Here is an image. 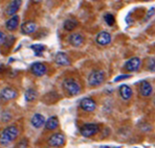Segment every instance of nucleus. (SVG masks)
<instances>
[{
    "instance_id": "nucleus-2",
    "label": "nucleus",
    "mask_w": 155,
    "mask_h": 148,
    "mask_svg": "<svg viewBox=\"0 0 155 148\" xmlns=\"http://www.w3.org/2000/svg\"><path fill=\"white\" fill-rule=\"evenodd\" d=\"M63 89L70 96H77L81 92V87L79 83L74 78H66L63 81Z\"/></svg>"
},
{
    "instance_id": "nucleus-25",
    "label": "nucleus",
    "mask_w": 155,
    "mask_h": 148,
    "mask_svg": "<svg viewBox=\"0 0 155 148\" xmlns=\"http://www.w3.org/2000/svg\"><path fill=\"white\" fill-rule=\"evenodd\" d=\"M148 69L150 71L155 72V58H150L148 60Z\"/></svg>"
},
{
    "instance_id": "nucleus-10",
    "label": "nucleus",
    "mask_w": 155,
    "mask_h": 148,
    "mask_svg": "<svg viewBox=\"0 0 155 148\" xmlns=\"http://www.w3.org/2000/svg\"><path fill=\"white\" fill-rule=\"evenodd\" d=\"M95 42L101 46H106V45L110 44L111 35L107 31H101V33H97V38H95Z\"/></svg>"
},
{
    "instance_id": "nucleus-9",
    "label": "nucleus",
    "mask_w": 155,
    "mask_h": 148,
    "mask_svg": "<svg viewBox=\"0 0 155 148\" xmlns=\"http://www.w3.org/2000/svg\"><path fill=\"white\" fill-rule=\"evenodd\" d=\"M46 66L44 65L43 63L37 62V63H34L31 67V71L35 76L37 77H41L43 76L45 73H46Z\"/></svg>"
},
{
    "instance_id": "nucleus-21",
    "label": "nucleus",
    "mask_w": 155,
    "mask_h": 148,
    "mask_svg": "<svg viewBox=\"0 0 155 148\" xmlns=\"http://www.w3.org/2000/svg\"><path fill=\"white\" fill-rule=\"evenodd\" d=\"M78 26V21L74 19H67L64 22V29L67 31H71Z\"/></svg>"
},
{
    "instance_id": "nucleus-3",
    "label": "nucleus",
    "mask_w": 155,
    "mask_h": 148,
    "mask_svg": "<svg viewBox=\"0 0 155 148\" xmlns=\"http://www.w3.org/2000/svg\"><path fill=\"white\" fill-rule=\"evenodd\" d=\"M105 80V72L103 70H93L88 76V83L91 87H99Z\"/></svg>"
},
{
    "instance_id": "nucleus-16",
    "label": "nucleus",
    "mask_w": 155,
    "mask_h": 148,
    "mask_svg": "<svg viewBox=\"0 0 155 148\" xmlns=\"http://www.w3.org/2000/svg\"><path fill=\"white\" fill-rule=\"evenodd\" d=\"M31 123L35 128H40L43 125H45V118L41 114H35V115L31 117Z\"/></svg>"
},
{
    "instance_id": "nucleus-31",
    "label": "nucleus",
    "mask_w": 155,
    "mask_h": 148,
    "mask_svg": "<svg viewBox=\"0 0 155 148\" xmlns=\"http://www.w3.org/2000/svg\"><path fill=\"white\" fill-rule=\"evenodd\" d=\"M145 1H151V0H145Z\"/></svg>"
},
{
    "instance_id": "nucleus-4",
    "label": "nucleus",
    "mask_w": 155,
    "mask_h": 148,
    "mask_svg": "<svg viewBox=\"0 0 155 148\" xmlns=\"http://www.w3.org/2000/svg\"><path fill=\"white\" fill-rule=\"evenodd\" d=\"M100 131V126L95 123H87L84 124L81 127V135L86 138H89V137L94 136L95 134H97Z\"/></svg>"
},
{
    "instance_id": "nucleus-20",
    "label": "nucleus",
    "mask_w": 155,
    "mask_h": 148,
    "mask_svg": "<svg viewBox=\"0 0 155 148\" xmlns=\"http://www.w3.org/2000/svg\"><path fill=\"white\" fill-rule=\"evenodd\" d=\"M38 97V92L35 90V89H27L24 93V98L27 102H31L34 100H36Z\"/></svg>"
},
{
    "instance_id": "nucleus-12",
    "label": "nucleus",
    "mask_w": 155,
    "mask_h": 148,
    "mask_svg": "<svg viewBox=\"0 0 155 148\" xmlns=\"http://www.w3.org/2000/svg\"><path fill=\"white\" fill-rule=\"evenodd\" d=\"M68 42L74 47H80V46H82L84 43V37L79 33H74L69 36Z\"/></svg>"
},
{
    "instance_id": "nucleus-28",
    "label": "nucleus",
    "mask_w": 155,
    "mask_h": 148,
    "mask_svg": "<svg viewBox=\"0 0 155 148\" xmlns=\"http://www.w3.org/2000/svg\"><path fill=\"white\" fill-rule=\"evenodd\" d=\"M6 39V36L4 35V33H2L1 30H0V44H2V43H4V41H5Z\"/></svg>"
},
{
    "instance_id": "nucleus-1",
    "label": "nucleus",
    "mask_w": 155,
    "mask_h": 148,
    "mask_svg": "<svg viewBox=\"0 0 155 148\" xmlns=\"http://www.w3.org/2000/svg\"><path fill=\"white\" fill-rule=\"evenodd\" d=\"M19 135V129L15 125L6 126L0 134V144L6 146L10 143H12L14 140Z\"/></svg>"
},
{
    "instance_id": "nucleus-22",
    "label": "nucleus",
    "mask_w": 155,
    "mask_h": 148,
    "mask_svg": "<svg viewBox=\"0 0 155 148\" xmlns=\"http://www.w3.org/2000/svg\"><path fill=\"white\" fill-rule=\"evenodd\" d=\"M31 48L33 49V51L35 52L36 55H41L43 53V51L45 50V46L42 44H35V45H31Z\"/></svg>"
},
{
    "instance_id": "nucleus-6",
    "label": "nucleus",
    "mask_w": 155,
    "mask_h": 148,
    "mask_svg": "<svg viewBox=\"0 0 155 148\" xmlns=\"http://www.w3.org/2000/svg\"><path fill=\"white\" fill-rule=\"evenodd\" d=\"M65 143V137L61 133H56L48 138V144L52 147H61Z\"/></svg>"
},
{
    "instance_id": "nucleus-32",
    "label": "nucleus",
    "mask_w": 155,
    "mask_h": 148,
    "mask_svg": "<svg viewBox=\"0 0 155 148\" xmlns=\"http://www.w3.org/2000/svg\"><path fill=\"white\" fill-rule=\"evenodd\" d=\"M154 104H155V100H154Z\"/></svg>"
},
{
    "instance_id": "nucleus-26",
    "label": "nucleus",
    "mask_w": 155,
    "mask_h": 148,
    "mask_svg": "<svg viewBox=\"0 0 155 148\" xmlns=\"http://www.w3.org/2000/svg\"><path fill=\"white\" fill-rule=\"evenodd\" d=\"M155 13V8H151V10L148 12V14H147V16H146V18H145V21H147V20H149L150 18L152 17V15Z\"/></svg>"
},
{
    "instance_id": "nucleus-11",
    "label": "nucleus",
    "mask_w": 155,
    "mask_h": 148,
    "mask_svg": "<svg viewBox=\"0 0 155 148\" xmlns=\"http://www.w3.org/2000/svg\"><path fill=\"white\" fill-rule=\"evenodd\" d=\"M21 4H22V0H13L8 5V8H6L5 14L8 16L16 15L18 11H19V8H21Z\"/></svg>"
},
{
    "instance_id": "nucleus-8",
    "label": "nucleus",
    "mask_w": 155,
    "mask_h": 148,
    "mask_svg": "<svg viewBox=\"0 0 155 148\" xmlns=\"http://www.w3.org/2000/svg\"><path fill=\"white\" fill-rule=\"evenodd\" d=\"M80 108L83 111L91 113L97 109V103L92 98H83L80 102Z\"/></svg>"
},
{
    "instance_id": "nucleus-13",
    "label": "nucleus",
    "mask_w": 155,
    "mask_h": 148,
    "mask_svg": "<svg viewBox=\"0 0 155 148\" xmlns=\"http://www.w3.org/2000/svg\"><path fill=\"white\" fill-rule=\"evenodd\" d=\"M152 92H153V89H152V86L150 83L143 80L140 83V93L143 97H149L152 94Z\"/></svg>"
},
{
    "instance_id": "nucleus-23",
    "label": "nucleus",
    "mask_w": 155,
    "mask_h": 148,
    "mask_svg": "<svg viewBox=\"0 0 155 148\" xmlns=\"http://www.w3.org/2000/svg\"><path fill=\"white\" fill-rule=\"evenodd\" d=\"M104 19H105V22H106L109 26H112L115 22L114 17H113V15H111V14H106V15L104 16Z\"/></svg>"
},
{
    "instance_id": "nucleus-27",
    "label": "nucleus",
    "mask_w": 155,
    "mask_h": 148,
    "mask_svg": "<svg viewBox=\"0 0 155 148\" xmlns=\"http://www.w3.org/2000/svg\"><path fill=\"white\" fill-rule=\"evenodd\" d=\"M130 75H120V76H117L116 78L114 79V81H120V80H124V79H127L129 78Z\"/></svg>"
},
{
    "instance_id": "nucleus-29",
    "label": "nucleus",
    "mask_w": 155,
    "mask_h": 148,
    "mask_svg": "<svg viewBox=\"0 0 155 148\" xmlns=\"http://www.w3.org/2000/svg\"><path fill=\"white\" fill-rule=\"evenodd\" d=\"M31 1H33L34 3H40V2L42 1V0H31Z\"/></svg>"
},
{
    "instance_id": "nucleus-7",
    "label": "nucleus",
    "mask_w": 155,
    "mask_h": 148,
    "mask_svg": "<svg viewBox=\"0 0 155 148\" xmlns=\"http://www.w3.org/2000/svg\"><path fill=\"white\" fill-rule=\"evenodd\" d=\"M140 67V58H137V56H134V58H131L125 63L124 68L127 70L128 72H134L137 71Z\"/></svg>"
},
{
    "instance_id": "nucleus-24",
    "label": "nucleus",
    "mask_w": 155,
    "mask_h": 148,
    "mask_svg": "<svg viewBox=\"0 0 155 148\" xmlns=\"http://www.w3.org/2000/svg\"><path fill=\"white\" fill-rule=\"evenodd\" d=\"M28 146V141H27V139H22V140H20L19 142L16 144L15 148H27Z\"/></svg>"
},
{
    "instance_id": "nucleus-30",
    "label": "nucleus",
    "mask_w": 155,
    "mask_h": 148,
    "mask_svg": "<svg viewBox=\"0 0 155 148\" xmlns=\"http://www.w3.org/2000/svg\"><path fill=\"white\" fill-rule=\"evenodd\" d=\"M2 70H3V66H2V65H0V72H1Z\"/></svg>"
},
{
    "instance_id": "nucleus-17",
    "label": "nucleus",
    "mask_w": 155,
    "mask_h": 148,
    "mask_svg": "<svg viewBox=\"0 0 155 148\" xmlns=\"http://www.w3.org/2000/svg\"><path fill=\"white\" fill-rule=\"evenodd\" d=\"M18 25H19V16L14 15L6 21L5 28L10 31H13V30H15V29H17Z\"/></svg>"
},
{
    "instance_id": "nucleus-18",
    "label": "nucleus",
    "mask_w": 155,
    "mask_h": 148,
    "mask_svg": "<svg viewBox=\"0 0 155 148\" xmlns=\"http://www.w3.org/2000/svg\"><path fill=\"white\" fill-rule=\"evenodd\" d=\"M120 95L124 100H129L132 97V90L129 86L122 85L120 87Z\"/></svg>"
},
{
    "instance_id": "nucleus-5",
    "label": "nucleus",
    "mask_w": 155,
    "mask_h": 148,
    "mask_svg": "<svg viewBox=\"0 0 155 148\" xmlns=\"http://www.w3.org/2000/svg\"><path fill=\"white\" fill-rule=\"evenodd\" d=\"M18 96L17 91L12 87H6V88L2 89L0 92V99L3 101H8V100H13Z\"/></svg>"
},
{
    "instance_id": "nucleus-15",
    "label": "nucleus",
    "mask_w": 155,
    "mask_h": 148,
    "mask_svg": "<svg viewBox=\"0 0 155 148\" xmlns=\"http://www.w3.org/2000/svg\"><path fill=\"white\" fill-rule=\"evenodd\" d=\"M36 28H37V24L34 21H26L21 25V31L24 35H31L35 33Z\"/></svg>"
},
{
    "instance_id": "nucleus-14",
    "label": "nucleus",
    "mask_w": 155,
    "mask_h": 148,
    "mask_svg": "<svg viewBox=\"0 0 155 148\" xmlns=\"http://www.w3.org/2000/svg\"><path fill=\"white\" fill-rule=\"evenodd\" d=\"M54 62L59 66H68L70 65V60L65 52H58L54 55Z\"/></svg>"
},
{
    "instance_id": "nucleus-19",
    "label": "nucleus",
    "mask_w": 155,
    "mask_h": 148,
    "mask_svg": "<svg viewBox=\"0 0 155 148\" xmlns=\"http://www.w3.org/2000/svg\"><path fill=\"white\" fill-rule=\"evenodd\" d=\"M58 126H59V119L56 116H52V117L48 118L47 121L45 122V128L47 131H54Z\"/></svg>"
}]
</instances>
